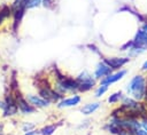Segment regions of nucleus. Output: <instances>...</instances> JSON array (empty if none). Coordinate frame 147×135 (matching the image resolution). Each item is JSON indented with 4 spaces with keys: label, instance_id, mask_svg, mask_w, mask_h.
<instances>
[{
    "label": "nucleus",
    "instance_id": "obj_1",
    "mask_svg": "<svg viewBox=\"0 0 147 135\" xmlns=\"http://www.w3.org/2000/svg\"><path fill=\"white\" fill-rule=\"evenodd\" d=\"M146 92H147V80L141 74L134 76L126 86L127 96L134 98L136 101L144 100L146 96Z\"/></svg>",
    "mask_w": 147,
    "mask_h": 135
},
{
    "label": "nucleus",
    "instance_id": "obj_2",
    "mask_svg": "<svg viewBox=\"0 0 147 135\" xmlns=\"http://www.w3.org/2000/svg\"><path fill=\"white\" fill-rule=\"evenodd\" d=\"M75 80L77 82V87H78L79 92H87V90L92 89L96 82V79L94 78V76H92L87 71L80 72Z\"/></svg>",
    "mask_w": 147,
    "mask_h": 135
},
{
    "label": "nucleus",
    "instance_id": "obj_3",
    "mask_svg": "<svg viewBox=\"0 0 147 135\" xmlns=\"http://www.w3.org/2000/svg\"><path fill=\"white\" fill-rule=\"evenodd\" d=\"M132 42H133L134 47H139L142 49L147 48V22L144 23L141 25V27L137 31Z\"/></svg>",
    "mask_w": 147,
    "mask_h": 135
},
{
    "label": "nucleus",
    "instance_id": "obj_4",
    "mask_svg": "<svg viewBox=\"0 0 147 135\" xmlns=\"http://www.w3.org/2000/svg\"><path fill=\"white\" fill-rule=\"evenodd\" d=\"M14 96H15L16 105H17V109H18V112L20 113H22V114H31V113L36 112V108H33L28 102V100L24 96H22L21 94L14 95Z\"/></svg>",
    "mask_w": 147,
    "mask_h": 135
},
{
    "label": "nucleus",
    "instance_id": "obj_5",
    "mask_svg": "<svg viewBox=\"0 0 147 135\" xmlns=\"http://www.w3.org/2000/svg\"><path fill=\"white\" fill-rule=\"evenodd\" d=\"M127 73V71L125 70V69H122V70H118V71H116V72H111L110 74H108V76H106L105 78H102L101 80H100V85H107V86H110L111 84H114V82H117V81H119L121 79H123L124 78V76Z\"/></svg>",
    "mask_w": 147,
    "mask_h": 135
},
{
    "label": "nucleus",
    "instance_id": "obj_6",
    "mask_svg": "<svg viewBox=\"0 0 147 135\" xmlns=\"http://www.w3.org/2000/svg\"><path fill=\"white\" fill-rule=\"evenodd\" d=\"M25 98L28 100V102L36 109H42V108H47L49 105V102L47 100H45L44 97H41L40 95H36V94H28L25 96Z\"/></svg>",
    "mask_w": 147,
    "mask_h": 135
},
{
    "label": "nucleus",
    "instance_id": "obj_7",
    "mask_svg": "<svg viewBox=\"0 0 147 135\" xmlns=\"http://www.w3.org/2000/svg\"><path fill=\"white\" fill-rule=\"evenodd\" d=\"M82 101V97L80 95L78 94H74L69 97H64V98H61L59 102H57V106L63 109V108H72V106H77Z\"/></svg>",
    "mask_w": 147,
    "mask_h": 135
},
{
    "label": "nucleus",
    "instance_id": "obj_8",
    "mask_svg": "<svg viewBox=\"0 0 147 135\" xmlns=\"http://www.w3.org/2000/svg\"><path fill=\"white\" fill-rule=\"evenodd\" d=\"M111 71H113L111 68H110L105 61H101V62H99V63L96 64V66H95V70H94V78L101 80V79L105 78L106 76L110 74Z\"/></svg>",
    "mask_w": 147,
    "mask_h": 135
},
{
    "label": "nucleus",
    "instance_id": "obj_9",
    "mask_svg": "<svg viewBox=\"0 0 147 135\" xmlns=\"http://www.w3.org/2000/svg\"><path fill=\"white\" fill-rule=\"evenodd\" d=\"M103 61L111 68V70H121L130 59L127 57H106Z\"/></svg>",
    "mask_w": 147,
    "mask_h": 135
},
{
    "label": "nucleus",
    "instance_id": "obj_10",
    "mask_svg": "<svg viewBox=\"0 0 147 135\" xmlns=\"http://www.w3.org/2000/svg\"><path fill=\"white\" fill-rule=\"evenodd\" d=\"M99 108H100V103H99V102H91V103H87V104H85L84 106H82L80 111H82L83 114L88 116V114L94 113Z\"/></svg>",
    "mask_w": 147,
    "mask_h": 135
},
{
    "label": "nucleus",
    "instance_id": "obj_11",
    "mask_svg": "<svg viewBox=\"0 0 147 135\" xmlns=\"http://www.w3.org/2000/svg\"><path fill=\"white\" fill-rule=\"evenodd\" d=\"M122 92H116V93H113L111 95H109L108 97V103L110 104H116L118 103L121 100H122Z\"/></svg>",
    "mask_w": 147,
    "mask_h": 135
},
{
    "label": "nucleus",
    "instance_id": "obj_12",
    "mask_svg": "<svg viewBox=\"0 0 147 135\" xmlns=\"http://www.w3.org/2000/svg\"><path fill=\"white\" fill-rule=\"evenodd\" d=\"M56 129V126L55 125H47L45 127H42L40 130H39V134L41 135H52Z\"/></svg>",
    "mask_w": 147,
    "mask_h": 135
},
{
    "label": "nucleus",
    "instance_id": "obj_13",
    "mask_svg": "<svg viewBox=\"0 0 147 135\" xmlns=\"http://www.w3.org/2000/svg\"><path fill=\"white\" fill-rule=\"evenodd\" d=\"M41 2H42V0H24L25 8H26V9H32V8H36V7H38V6H39Z\"/></svg>",
    "mask_w": 147,
    "mask_h": 135
},
{
    "label": "nucleus",
    "instance_id": "obj_14",
    "mask_svg": "<svg viewBox=\"0 0 147 135\" xmlns=\"http://www.w3.org/2000/svg\"><path fill=\"white\" fill-rule=\"evenodd\" d=\"M108 87H109V86H107V85H100V86L95 89V97H101V96H103V94L108 90Z\"/></svg>",
    "mask_w": 147,
    "mask_h": 135
},
{
    "label": "nucleus",
    "instance_id": "obj_15",
    "mask_svg": "<svg viewBox=\"0 0 147 135\" xmlns=\"http://www.w3.org/2000/svg\"><path fill=\"white\" fill-rule=\"evenodd\" d=\"M22 129H23V132H24V133H26V132H30V130L34 129V124L24 122V124L22 125Z\"/></svg>",
    "mask_w": 147,
    "mask_h": 135
},
{
    "label": "nucleus",
    "instance_id": "obj_16",
    "mask_svg": "<svg viewBox=\"0 0 147 135\" xmlns=\"http://www.w3.org/2000/svg\"><path fill=\"white\" fill-rule=\"evenodd\" d=\"M131 134L132 135H147V132L145 129H142V128H138V129L131 132Z\"/></svg>",
    "mask_w": 147,
    "mask_h": 135
},
{
    "label": "nucleus",
    "instance_id": "obj_17",
    "mask_svg": "<svg viewBox=\"0 0 147 135\" xmlns=\"http://www.w3.org/2000/svg\"><path fill=\"white\" fill-rule=\"evenodd\" d=\"M140 126H141V128H142V129H145V130L147 132V119H146V118L140 122Z\"/></svg>",
    "mask_w": 147,
    "mask_h": 135
},
{
    "label": "nucleus",
    "instance_id": "obj_18",
    "mask_svg": "<svg viewBox=\"0 0 147 135\" xmlns=\"http://www.w3.org/2000/svg\"><path fill=\"white\" fill-rule=\"evenodd\" d=\"M36 134H38V132H37V130H34V129H32V130H30V132L24 133V135H36Z\"/></svg>",
    "mask_w": 147,
    "mask_h": 135
},
{
    "label": "nucleus",
    "instance_id": "obj_19",
    "mask_svg": "<svg viewBox=\"0 0 147 135\" xmlns=\"http://www.w3.org/2000/svg\"><path fill=\"white\" fill-rule=\"evenodd\" d=\"M142 71H147V61H145V63L142 64Z\"/></svg>",
    "mask_w": 147,
    "mask_h": 135
},
{
    "label": "nucleus",
    "instance_id": "obj_20",
    "mask_svg": "<svg viewBox=\"0 0 147 135\" xmlns=\"http://www.w3.org/2000/svg\"><path fill=\"white\" fill-rule=\"evenodd\" d=\"M0 113H1V110H0Z\"/></svg>",
    "mask_w": 147,
    "mask_h": 135
}]
</instances>
